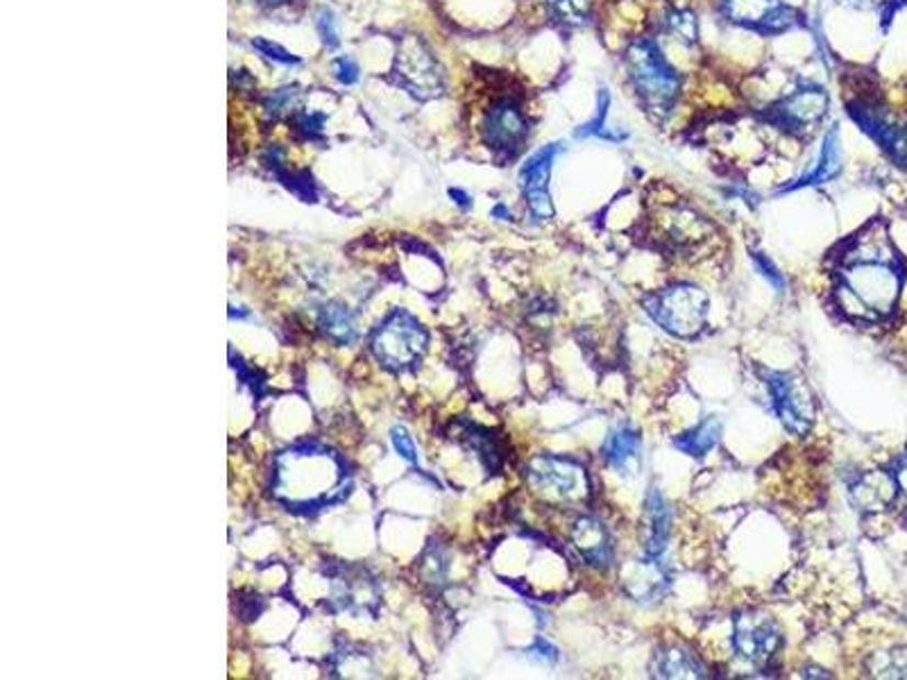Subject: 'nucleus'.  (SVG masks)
Returning <instances> with one entry per match:
<instances>
[{
	"instance_id": "obj_34",
	"label": "nucleus",
	"mask_w": 907,
	"mask_h": 680,
	"mask_svg": "<svg viewBox=\"0 0 907 680\" xmlns=\"http://www.w3.org/2000/svg\"><path fill=\"white\" fill-rule=\"evenodd\" d=\"M531 656L538 658V660H542V662H556V660H558L556 647H551V644L545 642V639H538V642H536V647L531 649Z\"/></svg>"
},
{
	"instance_id": "obj_22",
	"label": "nucleus",
	"mask_w": 907,
	"mask_h": 680,
	"mask_svg": "<svg viewBox=\"0 0 907 680\" xmlns=\"http://www.w3.org/2000/svg\"><path fill=\"white\" fill-rule=\"evenodd\" d=\"M719 436H721V422L719 417L710 415L699 426H694L692 432L674 438V447L692 458H704L708 452L717 447Z\"/></svg>"
},
{
	"instance_id": "obj_18",
	"label": "nucleus",
	"mask_w": 907,
	"mask_h": 680,
	"mask_svg": "<svg viewBox=\"0 0 907 680\" xmlns=\"http://www.w3.org/2000/svg\"><path fill=\"white\" fill-rule=\"evenodd\" d=\"M642 524H645V533H642L645 554L651 558H660L662 551L668 549L672 513H670L665 497H662L656 488H649L647 492Z\"/></svg>"
},
{
	"instance_id": "obj_7",
	"label": "nucleus",
	"mask_w": 907,
	"mask_h": 680,
	"mask_svg": "<svg viewBox=\"0 0 907 680\" xmlns=\"http://www.w3.org/2000/svg\"><path fill=\"white\" fill-rule=\"evenodd\" d=\"M481 138L502 157H515L529 136V121L522 102L513 96L495 98L481 116Z\"/></svg>"
},
{
	"instance_id": "obj_25",
	"label": "nucleus",
	"mask_w": 907,
	"mask_h": 680,
	"mask_svg": "<svg viewBox=\"0 0 907 680\" xmlns=\"http://www.w3.org/2000/svg\"><path fill=\"white\" fill-rule=\"evenodd\" d=\"M869 676L876 678H907V649H892L874 654L866 662Z\"/></svg>"
},
{
	"instance_id": "obj_9",
	"label": "nucleus",
	"mask_w": 907,
	"mask_h": 680,
	"mask_svg": "<svg viewBox=\"0 0 907 680\" xmlns=\"http://www.w3.org/2000/svg\"><path fill=\"white\" fill-rule=\"evenodd\" d=\"M764 383L783 426L794 436H806L815 422V402L806 381L792 372H766Z\"/></svg>"
},
{
	"instance_id": "obj_35",
	"label": "nucleus",
	"mask_w": 907,
	"mask_h": 680,
	"mask_svg": "<svg viewBox=\"0 0 907 680\" xmlns=\"http://www.w3.org/2000/svg\"><path fill=\"white\" fill-rule=\"evenodd\" d=\"M903 5H907V0H883V23H885V27L889 25V21L894 19V14L903 8Z\"/></svg>"
},
{
	"instance_id": "obj_4",
	"label": "nucleus",
	"mask_w": 907,
	"mask_h": 680,
	"mask_svg": "<svg viewBox=\"0 0 907 680\" xmlns=\"http://www.w3.org/2000/svg\"><path fill=\"white\" fill-rule=\"evenodd\" d=\"M531 488L558 506H583L590 501L587 470L574 458L536 456L527 465Z\"/></svg>"
},
{
	"instance_id": "obj_14",
	"label": "nucleus",
	"mask_w": 907,
	"mask_h": 680,
	"mask_svg": "<svg viewBox=\"0 0 907 680\" xmlns=\"http://www.w3.org/2000/svg\"><path fill=\"white\" fill-rule=\"evenodd\" d=\"M558 155V146H551L538 151L519 172L522 191H525L529 211L536 216V221H549L553 216V204L549 196V177H551V166Z\"/></svg>"
},
{
	"instance_id": "obj_8",
	"label": "nucleus",
	"mask_w": 907,
	"mask_h": 680,
	"mask_svg": "<svg viewBox=\"0 0 907 680\" xmlns=\"http://www.w3.org/2000/svg\"><path fill=\"white\" fill-rule=\"evenodd\" d=\"M395 82L417 100H429L443 93V68L432 51L417 37H404L395 57Z\"/></svg>"
},
{
	"instance_id": "obj_13",
	"label": "nucleus",
	"mask_w": 907,
	"mask_h": 680,
	"mask_svg": "<svg viewBox=\"0 0 907 680\" xmlns=\"http://www.w3.org/2000/svg\"><path fill=\"white\" fill-rule=\"evenodd\" d=\"M721 12L730 23L762 34H779L798 23V12L781 0H724Z\"/></svg>"
},
{
	"instance_id": "obj_19",
	"label": "nucleus",
	"mask_w": 907,
	"mask_h": 680,
	"mask_svg": "<svg viewBox=\"0 0 907 680\" xmlns=\"http://www.w3.org/2000/svg\"><path fill=\"white\" fill-rule=\"evenodd\" d=\"M651 676L653 678H706V667L692 651L676 647L658 649L651 660Z\"/></svg>"
},
{
	"instance_id": "obj_30",
	"label": "nucleus",
	"mask_w": 907,
	"mask_h": 680,
	"mask_svg": "<svg viewBox=\"0 0 907 680\" xmlns=\"http://www.w3.org/2000/svg\"><path fill=\"white\" fill-rule=\"evenodd\" d=\"M253 46L261 53V55H266L268 59H272V62H279V64H298L300 59L295 57V55H291L287 48H282L279 44H272V42H266V40H255L253 42Z\"/></svg>"
},
{
	"instance_id": "obj_26",
	"label": "nucleus",
	"mask_w": 907,
	"mask_h": 680,
	"mask_svg": "<svg viewBox=\"0 0 907 680\" xmlns=\"http://www.w3.org/2000/svg\"><path fill=\"white\" fill-rule=\"evenodd\" d=\"M668 27L672 34H679V40L685 44H694L699 27H696V16L685 10H674L668 16Z\"/></svg>"
},
{
	"instance_id": "obj_12",
	"label": "nucleus",
	"mask_w": 907,
	"mask_h": 680,
	"mask_svg": "<svg viewBox=\"0 0 907 680\" xmlns=\"http://www.w3.org/2000/svg\"><path fill=\"white\" fill-rule=\"evenodd\" d=\"M828 93L821 87H800L766 110V121L794 136H810L824 121Z\"/></svg>"
},
{
	"instance_id": "obj_1",
	"label": "nucleus",
	"mask_w": 907,
	"mask_h": 680,
	"mask_svg": "<svg viewBox=\"0 0 907 680\" xmlns=\"http://www.w3.org/2000/svg\"><path fill=\"white\" fill-rule=\"evenodd\" d=\"M835 270V298L844 315L878 322L894 313L903 289V264L883 221H871L842 245Z\"/></svg>"
},
{
	"instance_id": "obj_23",
	"label": "nucleus",
	"mask_w": 907,
	"mask_h": 680,
	"mask_svg": "<svg viewBox=\"0 0 907 680\" xmlns=\"http://www.w3.org/2000/svg\"><path fill=\"white\" fill-rule=\"evenodd\" d=\"M538 3L545 8L551 21L568 27L587 23L592 14V0H538Z\"/></svg>"
},
{
	"instance_id": "obj_36",
	"label": "nucleus",
	"mask_w": 907,
	"mask_h": 680,
	"mask_svg": "<svg viewBox=\"0 0 907 680\" xmlns=\"http://www.w3.org/2000/svg\"><path fill=\"white\" fill-rule=\"evenodd\" d=\"M842 3L855 10H871V8H876L881 0H842Z\"/></svg>"
},
{
	"instance_id": "obj_17",
	"label": "nucleus",
	"mask_w": 907,
	"mask_h": 680,
	"mask_svg": "<svg viewBox=\"0 0 907 680\" xmlns=\"http://www.w3.org/2000/svg\"><path fill=\"white\" fill-rule=\"evenodd\" d=\"M572 545L579 556L597 569H606L613 562V540L606 524L597 517H581L572 528Z\"/></svg>"
},
{
	"instance_id": "obj_24",
	"label": "nucleus",
	"mask_w": 907,
	"mask_h": 680,
	"mask_svg": "<svg viewBox=\"0 0 907 680\" xmlns=\"http://www.w3.org/2000/svg\"><path fill=\"white\" fill-rule=\"evenodd\" d=\"M321 327L336 343H350L355 338L352 315L345 306H338V304L325 306V311L321 315Z\"/></svg>"
},
{
	"instance_id": "obj_40",
	"label": "nucleus",
	"mask_w": 907,
	"mask_h": 680,
	"mask_svg": "<svg viewBox=\"0 0 907 680\" xmlns=\"http://www.w3.org/2000/svg\"><path fill=\"white\" fill-rule=\"evenodd\" d=\"M905 460H907V454H905Z\"/></svg>"
},
{
	"instance_id": "obj_31",
	"label": "nucleus",
	"mask_w": 907,
	"mask_h": 680,
	"mask_svg": "<svg viewBox=\"0 0 907 680\" xmlns=\"http://www.w3.org/2000/svg\"><path fill=\"white\" fill-rule=\"evenodd\" d=\"M336 70V78L343 85H355L359 80V66L352 57H338L334 64Z\"/></svg>"
},
{
	"instance_id": "obj_10",
	"label": "nucleus",
	"mask_w": 907,
	"mask_h": 680,
	"mask_svg": "<svg viewBox=\"0 0 907 680\" xmlns=\"http://www.w3.org/2000/svg\"><path fill=\"white\" fill-rule=\"evenodd\" d=\"M732 647L751 665H770L783 647L779 624L760 611H742L732 620Z\"/></svg>"
},
{
	"instance_id": "obj_16",
	"label": "nucleus",
	"mask_w": 907,
	"mask_h": 680,
	"mask_svg": "<svg viewBox=\"0 0 907 680\" xmlns=\"http://www.w3.org/2000/svg\"><path fill=\"white\" fill-rule=\"evenodd\" d=\"M898 483L896 475L885 470H874L862 475L851 486V501L860 513H883L896 504Z\"/></svg>"
},
{
	"instance_id": "obj_28",
	"label": "nucleus",
	"mask_w": 907,
	"mask_h": 680,
	"mask_svg": "<svg viewBox=\"0 0 907 680\" xmlns=\"http://www.w3.org/2000/svg\"><path fill=\"white\" fill-rule=\"evenodd\" d=\"M753 261H755L758 270L762 272V277H764L766 281H770L779 293H783V289H785V279H783L781 270L774 266V261H772L770 257H766V255H762V253H753Z\"/></svg>"
},
{
	"instance_id": "obj_5",
	"label": "nucleus",
	"mask_w": 907,
	"mask_h": 680,
	"mask_svg": "<svg viewBox=\"0 0 907 680\" xmlns=\"http://www.w3.org/2000/svg\"><path fill=\"white\" fill-rule=\"evenodd\" d=\"M645 309L658 327L676 338H694L706 327L708 296L692 283H676L672 289L645 300Z\"/></svg>"
},
{
	"instance_id": "obj_29",
	"label": "nucleus",
	"mask_w": 907,
	"mask_h": 680,
	"mask_svg": "<svg viewBox=\"0 0 907 680\" xmlns=\"http://www.w3.org/2000/svg\"><path fill=\"white\" fill-rule=\"evenodd\" d=\"M316 27L321 40L327 48H336L338 46V30H336V19L332 14V10H321L318 19H316Z\"/></svg>"
},
{
	"instance_id": "obj_6",
	"label": "nucleus",
	"mask_w": 907,
	"mask_h": 680,
	"mask_svg": "<svg viewBox=\"0 0 907 680\" xmlns=\"http://www.w3.org/2000/svg\"><path fill=\"white\" fill-rule=\"evenodd\" d=\"M427 347V332L411 313L395 311L374 332L372 349L377 359L393 370H404L421 359Z\"/></svg>"
},
{
	"instance_id": "obj_37",
	"label": "nucleus",
	"mask_w": 907,
	"mask_h": 680,
	"mask_svg": "<svg viewBox=\"0 0 907 680\" xmlns=\"http://www.w3.org/2000/svg\"><path fill=\"white\" fill-rule=\"evenodd\" d=\"M257 3H261L266 8H284V5H291L293 0H257Z\"/></svg>"
},
{
	"instance_id": "obj_2",
	"label": "nucleus",
	"mask_w": 907,
	"mask_h": 680,
	"mask_svg": "<svg viewBox=\"0 0 907 680\" xmlns=\"http://www.w3.org/2000/svg\"><path fill=\"white\" fill-rule=\"evenodd\" d=\"M298 454L302 456L309 475H302V470L279 458L275 481L277 494L287 497L289 506H302L304 511H316L329 501H338L343 497L340 488L345 486L343 462L316 445L298 447Z\"/></svg>"
},
{
	"instance_id": "obj_11",
	"label": "nucleus",
	"mask_w": 907,
	"mask_h": 680,
	"mask_svg": "<svg viewBox=\"0 0 907 680\" xmlns=\"http://www.w3.org/2000/svg\"><path fill=\"white\" fill-rule=\"evenodd\" d=\"M851 119L874 138L889 155V159L907 168V121L894 116L876 100H853L849 102Z\"/></svg>"
},
{
	"instance_id": "obj_39",
	"label": "nucleus",
	"mask_w": 907,
	"mask_h": 680,
	"mask_svg": "<svg viewBox=\"0 0 907 680\" xmlns=\"http://www.w3.org/2000/svg\"><path fill=\"white\" fill-rule=\"evenodd\" d=\"M449 196H451V198H459L457 202H461V204H468V196H466L463 191H457V189H451V191H449Z\"/></svg>"
},
{
	"instance_id": "obj_21",
	"label": "nucleus",
	"mask_w": 907,
	"mask_h": 680,
	"mask_svg": "<svg viewBox=\"0 0 907 680\" xmlns=\"http://www.w3.org/2000/svg\"><path fill=\"white\" fill-rule=\"evenodd\" d=\"M640 436L629 426H619L604 443V460L617 472H631L640 458Z\"/></svg>"
},
{
	"instance_id": "obj_32",
	"label": "nucleus",
	"mask_w": 907,
	"mask_h": 680,
	"mask_svg": "<svg viewBox=\"0 0 907 680\" xmlns=\"http://www.w3.org/2000/svg\"><path fill=\"white\" fill-rule=\"evenodd\" d=\"M393 445H395V449L400 452V456H402L404 460L415 462V447H413L408 434L404 432L402 426H400V428H393Z\"/></svg>"
},
{
	"instance_id": "obj_15",
	"label": "nucleus",
	"mask_w": 907,
	"mask_h": 680,
	"mask_svg": "<svg viewBox=\"0 0 907 680\" xmlns=\"http://www.w3.org/2000/svg\"><path fill=\"white\" fill-rule=\"evenodd\" d=\"M619 581L626 594L642 603L660 601V597L670 588V575L662 567L660 558L647 556V560L626 562L619 571Z\"/></svg>"
},
{
	"instance_id": "obj_33",
	"label": "nucleus",
	"mask_w": 907,
	"mask_h": 680,
	"mask_svg": "<svg viewBox=\"0 0 907 680\" xmlns=\"http://www.w3.org/2000/svg\"><path fill=\"white\" fill-rule=\"evenodd\" d=\"M896 475V483H898V497H896V504L900 506V511L907 515V462Z\"/></svg>"
},
{
	"instance_id": "obj_27",
	"label": "nucleus",
	"mask_w": 907,
	"mask_h": 680,
	"mask_svg": "<svg viewBox=\"0 0 907 680\" xmlns=\"http://www.w3.org/2000/svg\"><path fill=\"white\" fill-rule=\"evenodd\" d=\"M608 102H611V96H608L606 89H602L600 104H597V116L592 119L590 123H585L576 132V136H604V123H606V116H608Z\"/></svg>"
},
{
	"instance_id": "obj_20",
	"label": "nucleus",
	"mask_w": 907,
	"mask_h": 680,
	"mask_svg": "<svg viewBox=\"0 0 907 680\" xmlns=\"http://www.w3.org/2000/svg\"><path fill=\"white\" fill-rule=\"evenodd\" d=\"M842 172V146H840V130L837 125H832L824 138V146H821V155L817 159V166L806 175L800 177V180L783 191H794L800 187H815V185H826L830 180H835L837 175Z\"/></svg>"
},
{
	"instance_id": "obj_38",
	"label": "nucleus",
	"mask_w": 907,
	"mask_h": 680,
	"mask_svg": "<svg viewBox=\"0 0 907 680\" xmlns=\"http://www.w3.org/2000/svg\"><path fill=\"white\" fill-rule=\"evenodd\" d=\"M800 676H804V678H830L828 673H824V669H821V671H819V669H810V671H804Z\"/></svg>"
},
{
	"instance_id": "obj_3",
	"label": "nucleus",
	"mask_w": 907,
	"mask_h": 680,
	"mask_svg": "<svg viewBox=\"0 0 907 680\" xmlns=\"http://www.w3.org/2000/svg\"><path fill=\"white\" fill-rule=\"evenodd\" d=\"M624 64L645 110L660 121L668 119L681 91V78L676 68L651 40L645 37L636 40L626 48Z\"/></svg>"
}]
</instances>
